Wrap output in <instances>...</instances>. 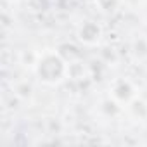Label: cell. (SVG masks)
<instances>
[{
	"label": "cell",
	"mask_w": 147,
	"mask_h": 147,
	"mask_svg": "<svg viewBox=\"0 0 147 147\" xmlns=\"http://www.w3.org/2000/svg\"><path fill=\"white\" fill-rule=\"evenodd\" d=\"M100 35H102L100 26L97 23H92V21L83 23V26L78 30V38L87 45H95L100 40Z\"/></svg>",
	"instance_id": "obj_3"
},
{
	"label": "cell",
	"mask_w": 147,
	"mask_h": 147,
	"mask_svg": "<svg viewBox=\"0 0 147 147\" xmlns=\"http://www.w3.org/2000/svg\"><path fill=\"white\" fill-rule=\"evenodd\" d=\"M35 69H36V75L40 76V80L45 82V83H57L67 73V67H66L64 61L57 54H50V52L43 54L38 59Z\"/></svg>",
	"instance_id": "obj_1"
},
{
	"label": "cell",
	"mask_w": 147,
	"mask_h": 147,
	"mask_svg": "<svg viewBox=\"0 0 147 147\" xmlns=\"http://www.w3.org/2000/svg\"><path fill=\"white\" fill-rule=\"evenodd\" d=\"M111 94L116 102H130L135 97V88L128 80H116L113 83Z\"/></svg>",
	"instance_id": "obj_2"
}]
</instances>
